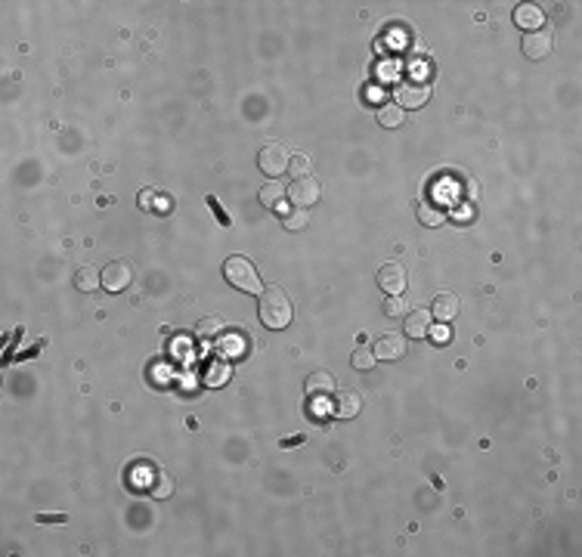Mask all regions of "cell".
Returning a JSON list of instances; mask_svg holds the SVG:
<instances>
[{"instance_id": "22", "label": "cell", "mask_w": 582, "mask_h": 557, "mask_svg": "<svg viewBox=\"0 0 582 557\" xmlns=\"http://www.w3.org/2000/svg\"><path fill=\"white\" fill-rule=\"evenodd\" d=\"M171 492H173V477L164 474V470H161V474H155V486H152L155 499H167Z\"/></svg>"}, {"instance_id": "8", "label": "cell", "mask_w": 582, "mask_h": 557, "mask_svg": "<svg viewBox=\"0 0 582 557\" xmlns=\"http://www.w3.org/2000/svg\"><path fill=\"white\" fill-rule=\"evenodd\" d=\"M378 285H381V291H387V294H402V288H406V270H402L400 263H384L381 270H378Z\"/></svg>"}, {"instance_id": "23", "label": "cell", "mask_w": 582, "mask_h": 557, "mask_svg": "<svg viewBox=\"0 0 582 557\" xmlns=\"http://www.w3.org/2000/svg\"><path fill=\"white\" fill-rule=\"evenodd\" d=\"M384 313H387V316H406L409 307H406V301H402L400 294H387V301H384Z\"/></svg>"}, {"instance_id": "31", "label": "cell", "mask_w": 582, "mask_h": 557, "mask_svg": "<svg viewBox=\"0 0 582 557\" xmlns=\"http://www.w3.org/2000/svg\"><path fill=\"white\" fill-rule=\"evenodd\" d=\"M297 443H303V437H285L282 439V446H297Z\"/></svg>"}, {"instance_id": "19", "label": "cell", "mask_w": 582, "mask_h": 557, "mask_svg": "<svg viewBox=\"0 0 582 557\" xmlns=\"http://www.w3.org/2000/svg\"><path fill=\"white\" fill-rule=\"evenodd\" d=\"M418 220L424 223V226H440L443 210H440V204H433V201H421L418 204Z\"/></svg>"}, {"instance_id": "26", "label": "cell", "mask_w": 582, "mask_h": 557, "mask_svg": "<svg viewBox=\"0 0 582 557\" xmlns=\"http://www.w3.org/2000/svg\"><path fill=\"white\" fill-rule=\"evenodd\" d=\"M464 186H468V198H471V201H477V198H480V183H477L474 177H468V179H464Z\"/></svg>"}, {"instance_id": "28", "label": "cell", "mask_w": 582, "mask_h": 557, "mask_svg": "<svg viewBox=\"0 0 582 557\" xmlns=\"http://www.w3.org/2000/svg\"><path fill=\"white\" fill-rule=\"evenodd\" d=\"M208 204H211V210H214V214H217V217H220V220H223V223H226V226H229V217H226V214H223V208H220V201H217V198H214V195H208Z\"/></svg>"}, {"instance_id": "27", "label": "cell", "mask_w": 582, "mask_h": 557, "mask_svg": "<svg viewBox=\"0 0 582 557\" xmlns=\"http://www.w3.org/2000/svg\"><path fill=\"white\" fill-rule=\"evenodd\" d=\"M226 353H229V356H239V353H241V340L235 338V334H233V338H226Z\"/></svg>"}, {"instance_id": "17", "label": "cell", "mask_w": 582, "mask_h": 557, "mask_svg": "<svg viewBox=\"0 0 582 557\" xmlns=\"http://www.w3.org/2000/svg\"><path fill=\"white\" fill-rule=\"evenodd\" d=\"M257 198H260V204H266V208H282L285 186H282V183H276V179H270V183H263V186H260Z\"/></svg>"}, {"instance_id": "30", "label": "cell", "mask_w": 582, "mask_h": 557, "mask_svg": "<svg viewBox=\"0 0 582 557\" xmlns=\"http://www.w3.org/2000/svg\"><path fill=\"white\" fill-rule=\"evenodd\" d=\"M152 198H155V192H152V189L140 192V208H152Z\"/></svg>"}, {"instance_id": "11", "label": "cell", "mask_w": 582, "mask_h": 557, "mask_svg": "<svg viewBox=\"0 0 582 557\" xmlns=\"http://www.w3.org/2000/svg\"><path fill=\"white\" fill-rule=\"evenodd\" d=\"M431 316L437 322H449L458 316V297L449 294V291H440L437 297H433V307H431Z\"/></svg>"}, {"instance_id": "14", "label": "cell", "mask_w": 582, "mask_h": 557, "mask_svg": "<svg viewBox=\"0 0 582 557\" xmlns=\"http://www.w3.org/2000/svg\"><path fill=\"white\" fill-rule=\"evenodd\" d=\"M303 390H307V396H328L334 390V378L328 371H313L303 381Z\"/></svg>"}, {"instance_id": "20", "label": "cell", "mask_w": 582, "mask_h": 557, "mask_svg": "<svg viewBox=\"0 0 582 557\" xmlns=\"http://www.w3.org/2000/svg\"><path fill=\"white\" fill-rule=\"evenodd\" d=\"M282 223H285V229H291V232H301V229H307V223H310V214L303 208H297V210H288V214L282 217Z\"/></svg>"}, {"instance_id": "5", "label": "cell", "mask_w": 582, "mask_h": 557, "mask_svg": "<svg viewBox=\"0 0 582 557\" xmlns=\"http://www.w3.org/2000/svg\"><path fill=\"white\" fill-rule=\"evenodd\" d=\"M520 47H524V56H530V59H545V56H551V50H554V37H551L548 28L526 31Z\"/></svg>"}, {"instance_id": "9", "label": "cell", "mask_w": 582, "mask_h": 557, "mask_svg": "<svg viewBox=\"0 0 582 557\" xmlns=\"http://www.w3.org/2000/svg\"><path fill=\"white\" fill-rule=\"evenodd\" d=\"M375 359H384V362H394V359H400L402 353H406V338L402 334H381V338L375 340Z\"/></svg>"}, {"instance_id": "29", "label": "cell", "mask_w": 582, "mask_h": 557, "mask_svg": "<svg viewBox=\"0 0 582 557\" xmlns=\"http://www.w3.org/2000/svg\"><path fill=\"white\" fill-rule=\"evenodd\" d=\"M37 520H41V523H62L65 514H37Z\"/></svg>"}, {"instance_id": "10", "label": "cell", "mask_w": 582, "mask_h": 557, "mask_svg": "<svg viewBox=\"0 0 582 557\" xmlns=\"http://www.w3.org/2000/svg\"><path fill=\"white\" fill-rule=\"evenodd\" d=\"M514 22L524 31H539V28H545V12L539 10L536 3H520L517 10H514Z\"/></svg>"}, {"instance_id": "4", "label": "cell", "mask_w": 582, "mask_h": 557, "mask_svg": "<svg viewBox=\"0 0 582 557\" xmlns=\"http://www.w3.org/2000/svg\"><path fill=\"white\" fill-rule=\"evenodd\" d=\"M288 152H285L279 142H266L263 149H260V155H257V164H260V171L266 173V177H282L285 171H288Z\"/></svg>"}, {"instance_id": "13", "label": "cell", "mask_w": 582, "mask_h": 557, "mask_svg": "<svg viewBox=\"0 0 582 557\" xmlns=\"http://www.w3.org/2000/svg\"><path fill=\"white\" fill-rule=\"evenodd\" d=\"M359 408H363V400H359L356 390H341L338 400H334V415L338 418H356Z\"/></svg>"}, {"instance_id": "3", "label": "cell", "mask_w": 582, "mask_h": 557, "mask_svg": "<svg viewBox=\"0 0 582 557\" xmlns=\"http://www.w3.org/2000/svg\"><path fill=\"white\" fill-rule=\"evenodd\" d=\"M427 99H431V87L415 84V80H402V84H396V90H394V102L400 105L402 111H406V109H421Z\"/></svg>"}, {"instance_id": "7", "label": "cell", "mask_w": 582, "mask_h": 557, "mask_svg": "<svg viewBox=\"0 0 582 557\" xmlns=\"http://www.w3.org/2000/svg\"><path fill=\"white\" fill-rule=\"evenodd\" d=\"M130 278H133V272H130V266L124 263V260H111L109 266L103 270V288L105 291H124L130 285Z\"/></svg>"}, {"instance_id": "21", "label": "cell", "mask_w": 582, "mask_h": 557, "mask_svg": "<svg viewBox=\"0 0 582 557\" xmlns=\"http://www.w3.org/2000/svg\"><path fill=\"white\" fill-rule=\"evenodd\" d=\"M350 362H353V369L369 371L371 365L378 362V359H375V353H371V350H365V347H356V350H353V356H350Z\"/></svg>"}, {"instance_id": "2", "label": "cell", "mask_w": 582, "mask_h": 557, "mask_svg": "<svg viewBox=\"0 0 582 557\" xmlns=\"http://www.w3.org/2000/svg\"><path fill=\"white\" fill-rule=\"evenodd\" d=\"M223 278H226L233 288L245 291V294H260V291H263V285H260V276H257V270H254V263L248 257H241V254L226 257V263H223Z\"/></svg>"}, {"instance_id": "18", "label": "cell", "mask_w": 582, "mask_h": 557, "mask_svg": "<svg viewBox=\"0 0 582 557\" xmlns=\"http://www.w3.org/2000/svg\"><path fill=\"white\" fill-rule=\"evenodd\" d=\"M223 328H226V325H223L220 316H204V319H198L195 334L208 340V338H217V334H223Z\"/></svg>"}, {"instance_id": "25", "label": "cell", "mask_w": 582, "mask_h": 557, "mask_svg": "<svg viewBox=\"0 0 582 557\" xmlns=\"http://www.w3.org/2000/svg\"><path fill=\"white\" fill-rule=\"evenodd\" d=\"M427 338H433V344H449L452 331L446 328V322H437V325H431V331H427Z\"/></svg>"}, {"instance_id": "16", "label": "cell", "mask_w": 582, "mask_h": 557, "mask_svg": "<svg viewBox=\"0 0 582 557\" xmlns=\"http://www.w3.org/2000/svg\"><path fill=\"white\" fill-rule=\"evenodd\" d=\"M402 121H406V111H402L396 102H384L381 109H378V124H381V127L396 130Z\"/></svg>"}, {"instance_id": "15", "label": "cell", "mask_w": 582, "mask_h": 557, "mask_svg": "<svg viewBox=\"0 0 582 557\" xmlns=\"http://www.w3.org/2000/svg\"><path fill=\"white\" fill-rule=\"evenodd\" d=\"M99 285H103V272L93 270V266H78V272H74V288L90 294V291H96Z\"/></svg>"}, {"instance_id": "6", "label": "cell", "mask_w": 582, "mask_h": 557, "mask_svg": "<svg viewBox=\"0 0 582 557\" xmlns=\"http://www.w3.org/2000/svg\"><path fill=\"white\" fill-rule=\"evenodd\" d=\"M288 195H291V201H294L297 208H303V210H307L310 204H316V201H319L322 189H319V183H316L313 177H297V179H291V189H288Z\"/></svg>"}, {"instance_id": "1", "label": "cell", "mask_w": 582, "mask_h": 557, "mask_svg": "<svg viewBox=\"0 0 582 557\" xmlns=\"http://www.w3.org/2000/svg\"><path fill=\"white\" fill-rule=\"evenodd\" d=\"M257 313H260V322H263L266 328H272V331H282V328H288L291 319H294V303H291V297L285 294L282 288L270 285V288L260 291Z\"/></svg>"}, {"instance_id": "24", "label": "cell", "mask_w": 582, "mask_h": 557, "mask_svg": "<svg viewBox=\"0 0 582 557\" xmlns=\"http://www.w3.org/2000/svg\"><path fill=\"white\" fill-rule=\"evenodd\" d=\"M288 167H291V177H294V179L307 177V173H310V158H307V155H294V158L288 161Z\"/></svg>"}, {"instance_id": "12", "label": "cell", "mask_w": 582, "mask_h": 557, "mask_svg": "<svg viewBox=\"0 0 582 557\" xmlns=\"http://www.w3.org/2000/svg\"><path fill=\"white\" fill-rule=\"evenodd\" d=\"M433 325V316L431 309H415V313H406V334L409 338H427V331H431Z\"/></svg>"}]
</instances>
